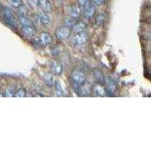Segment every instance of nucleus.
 I'll list each match as a JSON object with an SVG mask.
<instances>
[{
    "mask_svg": "<svg viewBox=\"0 0 151 151\" xmlns=\"http://www.w3.org/2000/svg\"><path fill=\"white\" fill-rule=\"evenodd\" d=\"M93 76L94 78V80L99 83H102L105 81L104 75L103 72L100 70H98V69H95L93 70Z\"/></svg>",
    "mask_w": 151,
    "mask_h": 151,
    "instance_id": "obj_12",
    "label": "nucleus"
},
{
    "mask_svg": "<svg viewBox=\"0 0 151 151\" xmlns=\"http://www.w3.org/2000/svg\"><path fill=\"white\" fill-rule=\"evenodd\" d=\"M93 91L94 92V94H96L97 96L99 97H104L106 95V88L104 87L101 84L98 83V84L94 85V87H93Z\"/></svg>",
    "mask_w": 151,
    "mask_h": 151,
    "instance_id": "obj_9",
    "label": "nucleus"
},
{
    "mask_svg": "<svg viewBox=\"0 0 151 151\" xmlns=\"http://www.w3.org/2000/svg\"><path fill=\"white\" fill-rule=\"evenodd\" d=\"M71 80L75 87H79L86 83V75L80 70H74L71 74Z\"/></svg>",
    "mask_w": 151,
    "mask_h": 151,
    "instance_id": "obj_1",
    "label": "nucleus"
},
{
    "mask_svg": "<svg viewBox=\"0 0 151 151\" xmlns=\"http://www.w3.org/2000/svg\"><path fill=\"white\" fill-rule=\"evenodd\" d=\"M106 21V15H105L104 13H98L96 16V18H95V24L98 26L101 27L102 25H104Z\"/></svg>",
    "mask_w": 151,
    "mask_h": 151,
    "instance_id": "obj_17",
    "label": "nucleus"
},
{
    "mask_svg": "<svg viewBox=\"0 0 151 151\" xmlns=\"http://www.w3.org/2000/svg\"><path fill=\"white\" fill-rule=\"evenodd\" d=\"M44 80H45V83L49 86H52L55 84V81H54L53 77L50 74H46L45 76H44Z\"/></svg>",
    "mask_w": 151,
    "mask_h": 151,
    "instance_id": "obj_23",
    "label": "nucleus"
},
{
    "mask_svg": "<svg viewBox=\"0 0 151 151\" xmlns=\"http://www.w3.org/2000/svg\"><path fill=\"white\" fill-rule=\"evenodd\" d=\"M9 5L14 9H18L23 5V0H7Z\"/></svg>",
    "mask_w": 151,
    "mask_h": 151,
    "instance_id": "obj_21",
    "label": "nucleus"
},
{
    "mask_svg": "<svg viewBox=\"0 0 151 151\" xmlns=\"http://www.w3.org/2000/svg\"><path fill=\"white\" fill-rule=\"evenodd\" d=\"M38 18L39 21L44 25H48L51 23V20H50L49 16L47 14L46 12H41L38 14Z\"/></svg>",
    "mask_w": 151,
    "mask_h": 151,
    "instance_id": "obj_13",
    "label": "nucleus"
},
{
    "mask_svg": "<svg viewBox=\"0 0 151 151\" xmlns=\"http://www.w3.org/2000/svg\"><path fill=\"white\" fill-rule=\"evenodd\" d=\"M22 32L28 37H33L36 35V30L32 25H28V26L22 27Z\"/></svg>",
    "mask_w": 151,
    "mask_h": 151,
    "instance_id": "obj_11",
    "label": "nucleus"
},
{
    "mask_svg": "<svg viewBox=\"0 0 151 151\" xmlns=\"http://www.w3.org/2000/svg\"><path fill=\"white\" fill-rule=\"evenodd\" d=\"M50 68H51L52 73L55 74V75H60L62 73V71H63L62 64L56 60H52L51 65H50Z\"/></svg>",
    "mask_w": 151,
    "mask_h": 151,
    "instance_id": "obj_7",
    "label": "nucleus"
},
{
    "mask_svg": "<svg viewBox=\"0 0 151 151\" xmlns=\"http://www.w3.org/2000/svg\"><path fill=\"white\" fill-rule=\"evenodd\" d=\"M72 28L74 33H81V32H84L85 29H86V24L83 22L76 23Z\"/></svg>",
    "mask_w": 151,
    "mask_h": 151,
    "instance_id": "obj_14",
    "label": "nucleus"
},
{
    "mask_svg": "<svg viewBox=\"0 0 151 151\" xmlns=\"http://www.w3.org/2000/svg\"><path fill=\"white\" fill-rule=\"evenodd\" d=\"M91 88L89 85L86 84V83L84 84H83L82 86H80L78 88V93L79 94L80 96L83 97H87L88 95L91 94Z\"/></svg>",
    "mask_w": 151,
    "mask_h": 151,
    "instance_id": "obj_8",
    "label": "nucleus"
},
{
    "mask_svg": "<svg viewBox=\"0 0 151 151\" xmlns=\"http://www.w3.org/2000/svg\"><path fill=\"white\" fill-rule=\"evenodd\" d=\"M87 1L88 0H78V2H79V5L80 6H84L86 2H87Z\"/></svg>",
    "mask_w": 151,
    "mask_h": 151,
    "instance_id": "obj_27",
    "label": "nucleus"
},
{
    "mask_svg": "<svg viewBox=\"0 0 151 151\" xmlns=\"http://www.w3.org/2000/svg\"><path fill=\"white\" fill-rule=\"evenodd\" d=\"M39 41H40V44L42 45H43V46H48V45H51V43H52V37L48 33L42 32L40 35Z\"/></svg>",
    "mask_w": 151,
    "mask_h": 151,
    "instance_id": "obj_5",
    "label": "nucleus"
},
{
    "mask_svg": "<svg viewBox=\"0 0 151 151\" xmlns=\"http://www.w3.org/2000/svg\"><path fill=\"white\" fill-rule=\"evenodd\" d=\"M84 7V15L86 18L90 19L95 14V7L87 1Z\"/></svg>",
    "mask_w": 151,
    "mask_h": 151,
    "instance_id": "obj_6",
    "label": "nucleus"
},
{
    "mask_svg": "<svg viewBox=\"0 0 151 151\" xmlns=\"http://www.w3.org/2000/svg\"><path fill=\"white\" fill-rule=\"evenodd\" d=\"M55 91H56L57 94L58 96H64L65 94V90H64V87L61 85V83L59 81H56L55 83Z\"/></svg>",
    "mask_w": 151,
    "mask_h": 151,
    "instance_id": "obj_15",
    "label": "nucleus"
},
{
    "mask_svg": "<svg viewBox=\"0 0 151 151\" xmlns=\"http://www.w3.org/2000/svg\"><path fill=\"white\" fill-rule=\"evenodd\" d=\"M27 96V91L26 90L21 88H19V89L16 90L15 94H14V97L16 98H24V97Z\"/></svg>",
    "mask_w": 151,
    "mask_h": 151,
    "instance_id": "obj_22",
    "label": "nucleus"
},
{
    "mask_svg": "<svg viewBox=\"0 0 151 151\" xmlns=\"http://www.w3.org/2000/svg\"><path fill=\"white\" fill-rule=\"evenodd\" d=\"M71 36V29L68 27H62L55 31V36L59 40H65Z\"/></svg>",
    "mask_w": 151,
    "mask_h": 151,
    "instance_id": "obj_3",
    "label": "nucleus"
},
{
    "mask_svg": "<svg viewBox=\"0 0 151 151\" xmlns=\"http://www.w3.org/2000/svg\"><path fill=\"white\" fill-rule=\"evenodd\" d=\"M88 40V36L85 32L76 33L70 39V43L75 46H79L86 42Z\"/></svg>",
    "mask_w": 151,
    "mask_h": 151,
    "instance_id": "obj_2",
    "label": "nucleus"
},
{
    "mask_svg": "<svg viewBox=\"0 0 151 151\" xmlns=\"http://www.w3.org/2000/svg\"><path fill=\"white\" fill-rule=\"evenodd\" d=\"M39 6L42 9V12L46 13L52 12V6L49 0H39Z\"/></svg>",
    "mask_w": 151,
    "mask_h": 151,
    "instance_id": "obj_10",
    "label": "nucleus"
},
{
    "mask_svg": "<svg viewBox=\"0 0 151 151\" xmlns=\"http://www.w3.org/2000/svg\"><path fill=\"white\" fill-rule=\"evenodd\" d=\"M93 3L95 5L100 6V5H102L104 3V0H93Z\"/></svg>",
    "mask_w": 151,
    "mask_h": 151,
    "instance_id": "obj_26",
    "label": "nucleus"
},
{
    "mask_svg": "<svg viewBox=\"0 0 151 151\" xmlns=\"http://www.w3.org/2000/svg\"><path fill=\"white\" fill-rule=\"evenodd\" d=\"M2 14H3L4 21L7 24H9L11 27H14V19L13 12L8 8H5L2 10Z\"/></svg>",
    "mask_w": 151,
    "mask_h": 151,
    "instance_id": "obj_4",
    "label": "nucleus"
},
{
    "mask_svg": "<svg viewBox=\"0 0 151 151\" xmlns=\"http://www.w3.org/2000/svg\"><path fill=\"white\" fill-rule=\"evenodd\" d=\"M27 2L32 8H36L39 6V0H27Z\"/></svg>",
    "mask_w": 151,
    "mask_h": 151,
    "instance_id": "obj_25",
    "label": "nucleus"
},
{
    "mask_svg": "<svg viewBox=\"0 0 151 151\" xmlns=\"http://www.w3.org/2000/svg\"><path fill=\"white\" fill-rule=\"evenodd\" d=\"M18 21L21 26H28V25H32L31 21L27 17V15H19Z\"/></svg>",
    "mask_w": 151,
    "mask_h": 151,
    "instance_id": "obj_19",
    "label": "nucleus"
},
{
    "mask_svg": "<svg viewBox=\"0 0 151 151\" xmlns=\"http://www.w3.org/2000/svg\"><path fill=\"white\" fill-rule=\"evenodd\" d=\"M106 91H110V93L115 92L116 89V85L115 82L112 80L111 79H109L106 81Z\"/></svg>",
    "mask_w": 151,
    "mask_h": 151,
    "instance_id": "obj_18",
    "label": "nucleus"
},
{
    "mask_svg": "<svg viewBox=\"0 0 151 151\" xmlns=\"http://www.w3.org/2000/svg\"><path fill=\"white\" fill-rule=\"evenodd\" d=\"M16 88L14 86H10L5 89V97L7 98H12L14 97V94H15Z\"/></svg>",
    "mask_w": 151,
    "mask_h": 151,
    "instance_id": "obj_20",
    "label": "nucleus"
},
{
    "mask_svg": "<svg viewBox=\"0 0 151 151\" xmlns=\"http://www.w3.org/2000/svg\"><path fill=\"white\" fill-rule=\"evenodd\" d=\"M81 13V10L78 6H72V7L69 10V14L71 17H73V18H77L78 17H79Z\"/></svg>",
    "mask_w": 151,
    "mask_h": 151,
    "instance_id": "obj_16",
    "label": "nucleus"
},
{
    "mask_svg": "<svg viewBox=\"0 0 151 151\" xmlns=\"http://www.w3.org/2000/svg\"><path fill=\"white\" fill-rule=\"evenodd\" d=\"M66 24V27H73L75 25V24L76 23L75 18L73 17H68V18L65 19V21H64Z\"/></svg>",
    "mask_w": 151,
    "mask_h": 151,
    "instance_id": "obj_24",
    "label": "nucleus"
}]
</instances>
